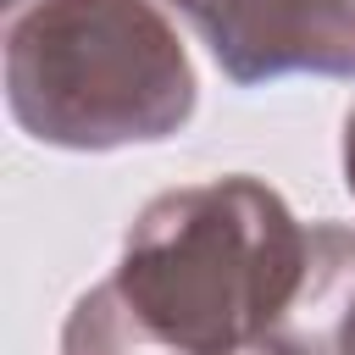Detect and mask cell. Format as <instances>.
Here are the masks:
<instances>
[{
    "instance_id": "cell-1",
    "label": "cell",
    "mask_w": 355,
    "mask_h": 355,
    "mask_svg": "<svg viewBox=\"0 0 355 355\" xmlns=\"http://www.w3.org/2000/svg\"><path fill=\"white\" fill-rule=\"evenodd\" d=\"M311 261V227L261 178L172 189L128 227L116 272L89 288L61 355H244L277 333Z\"/></svg>"
},
{
    "instance_id": "cell-2",
    "label": "cell",
    "mask_w": 355,
    "mask_h": 355,
    "mask_svg": "<svg viewBox=\"0 0 355 355\" xmlns=\"http://www.w3.org/2000/svg\"><path fill=\"white\" fill-rule=\"evenodd\" d=\"M6 105L55 150L155 144L194 116V67L155 0H28L6 17Z\"/></svg>"
},
{
    "instance_id": "cell-3",
    "label": "cell",
    "mask_w": 355,
    "mask_h": 355,
    "mask_svg": "<svg viewBox=\"0 0 355 355\" xmlns=\"http://www.w3.org/2000/svg\"><path fill=\"white\" fill-rule=\"evenodd\" d=\"M239 89L277 78H355V0H166Z\"/></svg>"
},
{
    "instance_id": "cell-4",
    "label": "cell",
    "mask_w": 355,
    "mask_h": 355,
    "mask_svg": "<svg viewBox=\"0 0 355 355\" xmlns=\"http://www.w3.org/2000/svg\"><path fill=\"white\" fill-rule=\"evenodd\" d=\"M266 344L283 355H355V227H311L305 283Z\"/></svg>"
},
{
    "instance_id": "cell-5",
    "label": "cell",
    "mask_w": 355,
    "mask_h": 355,
    "mask_svg": "<svg viewBox=\"0 0 355 355\" xmlns=\"http://www.w3.org/2000/svg\"><path fill=\"white\" fill-rule=\"evenodd\" d=\"M344 183H349V194H355V111H349V122H344Z\"/></svg>"
},
{
    "instance_id": "cell-6",
    "label": "cell",
    "mask_w": 355,
    "mask_h": 355,
    "mask_svg": "<svg viewBox=\"0 0 355 355\" xmlns=\"http://www.w3.org/2000/svg\"><path fill=\"white\" fill-rule=\"evenodd\" d=\"M244 355H283V349H272V344H255V349H244Z\"/></svg>"
},
{
    "instance_id": "cell-7",
    "label": "cell",
    "mask_w": 355,
    "mask_h": 355,
    "mask_svg": "<svg viewBox=\"0 0 355 355\" xmlns=\"http://www.w3.org/2000/svg\"><path fill=\"white\" fill-rule=\"evenodd\" d=\"M22 6H28V0H6V17H11V11H22Z\"/></svg>"
}]
</instances>
